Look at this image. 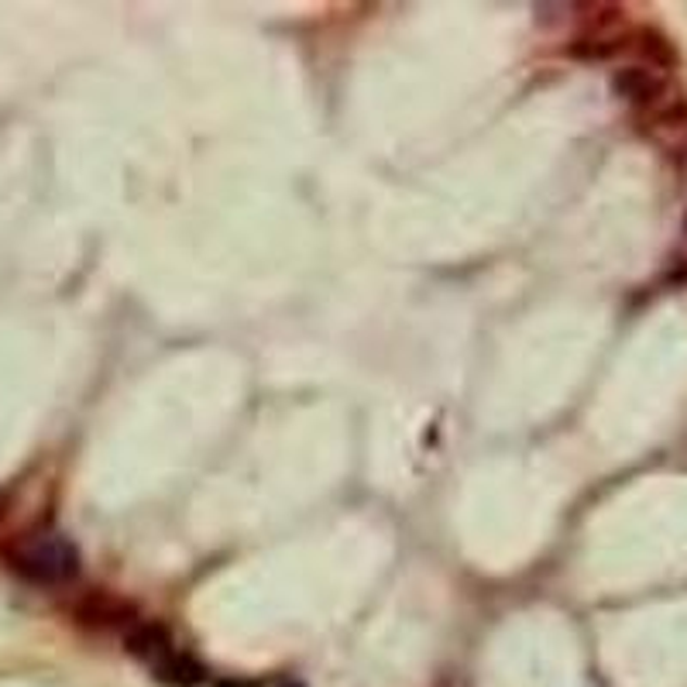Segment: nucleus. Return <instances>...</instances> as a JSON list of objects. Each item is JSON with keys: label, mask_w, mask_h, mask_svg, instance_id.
<instances>
[{"label": "nucleus", "mask_w": 687, "mask_h": 687, "mask_svg": "<svg viewBox=\"0 0 687 687\" xmlns=\"http://www.w3.org/2000/svg\"><path fill=\"white\" fill-rule=\"evenodd\" d=\"M14 571L31 585H66L79 574V550L62 533H35L14 550Z\"/></svg>", "instance_id": "f257e3e1"}, {"label": "nucleus", "mask_w": 687, "mask_h": 687, "mask_svg": "<svg viewBox=\"0 0 687 687\" xmlns=\"http://www.w3.org/2000/svg\"><path fill=\"white\" fill-rule=\"evenodd\" d=\"M131 650H135L144 663H149V667H152L158 677H165V680L182 684V687L196 680V667H193V663L186 660L158 629H144L141 636H135V639H131Z\"/></svg>", "instance_id": "f03ea898"}]
</instances>
